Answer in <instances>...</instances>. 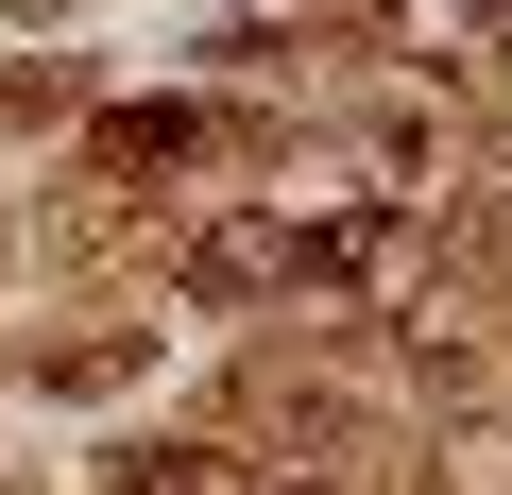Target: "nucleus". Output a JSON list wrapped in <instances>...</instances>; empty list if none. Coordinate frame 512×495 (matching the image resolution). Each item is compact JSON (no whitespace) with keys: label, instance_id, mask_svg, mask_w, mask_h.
<instances>
[{"label":"nucleus","instance_id":"f257e3e1","mask_svg":"<svg viewBox=\"0 0 512 495\" xmlns=\"http://www.w3.org/2000/svg\"><path fill=\"white\" fill-rule=\"evenodd\" d=\"M274 274H308V239H274V222H205V239H188V291H222V308L274 291Z\"/></svg>","mask_w":512,"mask_h":495}]
</instances>
